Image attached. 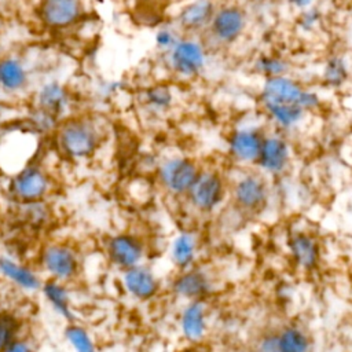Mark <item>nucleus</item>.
I'll use <instances>...</instances> for the list:
<instances>
[{
	"instance_id": "1",
	"label": "nucleus",
	"mask_w": 352,
	"mask_h": 352,
	"mask_svg": "<svg viewBox=\"0 0 352 352\" xmlns=\"http://www.w3.org/2000/svg\"><path fill=\"white\" fill-rule=\"evenodd\" d=\"M103 142L100 125L91 117H70L55 129V146L58 153L69 161L82 162L91 160Z\"/></svg>"
},
{
	"instance_id": "2",
	"label": "nucleus",
	"mask_w": 352,
	"mask_h": 352,
	"mask_svg": "<svg viewBox=\"0 0 352 352\" xmlns=\"http://www.w3.org/2000/svg\"><path fill=\"white\" fill-rule=\"evenodd\" d=\"M183 199L195 214H214L228 201V177L217 168L202 166Z\"/></svg>"
},
{
	"instance_id": "3",
	"label": "nucleus",
	"mask_w": 352,
	"mask_h": 352,
	"mask_svg": "<svg viewBox=\"0 0 352 352\" xmlns=\"http://www.w3.org/2000/svg\"><path fill=\"white\" fill-rule=\"evenodd\" d=\"M270 179L256 168H239L228 179V201L242 214L261 213L270 204Z\"/></svg>"
},
{
	"instance_id": "4",
	"label": "nucleus",
	"mask_w": 352,
	"mask_h": 352,
	"mask_svg": "<svg viewBox=\"0 0 352 352\" xmlns=\"http://www.w3.org/2000/svg\"><path fill=\"white\" fill-rule=\"evenodd\" d=\"M54 190V176L38 162H28L22 165L10 176L6 186L8 197L16 205L48 201Z\"/></svg>"
},
{
	"instance_id": "5",
	"label": "nucleus",
	"mask_w": 352,
	"mask_h": 352,
	"mask_svg": "<svg viewBox=\"0 0 352 352\" xmlns=\"http://www.w3.org/2000/svg\"><path fill=\"white\" fill-rule=\"evenodd\" d=\"M37 268L47 279L70 283L78 278L82 260L77 248L66 241H48L37 253Z\"/></svg>"
},
{
	"instance_id": "6",
	"label": "nucleus",
	"mask_w": 352,
	"mask_h": 352,
	"mask_svg": "<svg viewBox=\"0 0 352 352\" xmlns=\"http://www.w3.org/2000/svg\"><path fill=\"white\" fill-rule=\"evenodd\" d=\"M201 165L186 154H170L155 166V182L169 197L183 199L197 179Z\"/></svg>"
},
{
	"instance_id": "7",
	"label": "nucleus",
	"mask_w": 352,
	"mask_h": 352,
	"mask_svg": "<svg viewBox=\"0 0 352 352\" xmlns=\"http://www.w3.org/2000/svg\"><path fill=\"white\" fill-rule=\"evenodd\" d=\"M103 253L110 265L121 272L146 263L148 248L142 235L132 231H118L104 238Z\"/></svg>"
},
{
	"instance_id": "8",
	"label": "nucleus",
	"mask_w": 352,
	"mask_h": 352,
	"mask_svg": "<svg viewBox=\"0 0 352 352\" xmlns=\"http://www.w3.org/2000/svg\"><path fill=\"white\" fill-rule=\"evenodd\" d=\"M293 151L283 132H265L254 168L268 179L283 176L292 165Z\"/></svg>"
},
{
	"instance_id": "9",
	"label": "nucleus",
	"mask_w": 352,
	"mask_h": 352,
	"mask_svg": "<svg viewBox=\"0 0 352 352\" xmlns=\"http://www.w3.org/2000/svg\"><path fill=\"white\" fill-rule=\"evenodd\" d=\"M214 275L209 270L202 268L198 264L187 270L176 271L175 276L170 280V294L182 302L195 300L208 301V298L214 294Z\"/></svg>"
},
{
	"instance_id": "10",
	"label": "nucleus",
	"mask_w": 352,
	"mask_h": 352,
	"mask_svg": "<svg viewBox=\"0 0 352 352\" xmlns=\"http://www.w3.org/2000/svg\"><path fill=\"white\" fill-rule=\"evenodd\" d=\"M265 132L258 125H241L227 138V154L238 168H254Z\"/></svg>"
},
{
	"instance_id": "11",
	"label": "nucleus",
	"mask_w": 352,
	"mask_h": 352,
	"mask_svg": "<svg viewBox=\"0 0 352 352\" xmlns=\"http://www.w3.org/2000/svg\"><path fill=\"white\" fill-rule=\"evenodd\" d=\"M166 55L170 70L183 78L197 77L206 65L205 47L192 37H180Z\"/></svg>"
},
{
	"instance_id": "12",
	"label": "nucleus",
	"mask_w": 352,
	"mask_h": 352,
	"mask_svg": "<svg viewBox=\"0 0 352 352\" xmlns=\"http://www.w3.org/2000/svg\"><path fill=\"white\" fill-rule=\"evenodd\" d=\"M120 283L124 293L139 302L154 300L162 287L161 278L147 263L138 264L121 271Z\"/></svg>"
},
{
	"instance_id": "13",
	"label": "nucleus",
	"mask_w": 352,
	"mask_h": 352,
	"mask_svg": "<svg viewBox=\"0 0 352 352\" xmlns=\"http://www.w3.org/2000/svg\"><path fill=\"white\" fill-rule=\"evenodd\" d=\"M180 337L191 345L202 342L209 331V305L206 300L183 302L176 319Z\"/></svg>"
},
{
	"instance_id": "14",
	"label": "nucleus",
	"mask_w": 352,
	"mask_h": 352,
	"mask_svg": "<svg viewBox=\"0 0 352 352\" xmlns=\"http://www.w3.org/2000/svg\"><path fill=\"white\" fill-rule=\"evenodd\" d=\"M0 278L23 293L38 292L44 280L37 267L11 253H0Z\"/></svg>"
},
{
	"instance_id": "15",
	"label": "nucleus",
	"mask_w": 352,
	"mask_h": 352,
	"mask_svg": "<svg viewBox=\"0 0 352 352\" xmlns=\"http://www.w3.org/2000/svg\"><path fill=\"white\" fill-rule=\"evenodd\" d=\"M245 29L246 15L243 10L230 4L216 8L208 32L214 43L220 45H230L243 34Z\"/></svg>"
},
{
	"instance_id": "16",
	"label": "nucleus",
	"mask_w": 352,
	"mask_h": 352,
	"mask_svg": "<svg viewBox=\"0 0 352 352\" xmlns=\"http://www.w3.org/2000/svg\"><path fill=\"white\" fill-rule=\"evenodd\" d=\"M286 248L293 265L302 272L315 271L322 258V249L318 238L305 230H296L287 235Z\"/></svg>"
},
{
	"instance_id": "17",
	"label": "nucleus",
	"mask_w": 352,
	"mask_h": 352,
	"mask_svg": "<svg viewBox=\"0 0 352 352\" xmlns=\"http://www.w3.org/2000/svg\"><path fill=\"white\" fill-rule=\"evenodd\" d=\"M305 88L292 77L278 76L264 78L260 102L261 103H290L301 107V99ZM302 109V107H301Z\"/></svg>"
},
{
	"instance_id": "18",
	"label": "nucleus",
	"mask_w": 352,
	"mask_h": 352,
	"mask_svg": "<svg viewBox=\"0 0 352 352\" xmlns=\"http://www.w3.org/2000/svg\"><path fill=\"white\" fill-rule=\"evenodd\" d=\"M199 256V238L192 230H180L168 246V258L176 271L187 270L197 264Z\"/></svg>"
},
{
	"instance_id": "19",
	"label": "nucleus",
	"mask_w": 352,
	"mask_h": 352,
	"mask_svg": "<svg viewBox=\"0 0 352 352\" xmlns=\"http://www.w3.org/2000/svg\"><path fill=\"white\" fill-rule=\"evenodd\" d=\"M38 292L41 293L44 301L51 308V311L65 323L76 320L73 296L69 283L44 278Z\"/></svg>"
},
{
	"instance_id": "20",
	"label": "nucleus",
	"mask_w": 352,
	"mask_h": 352,
	"mask_svg": "<svg viewBox=\"0 0 352 352\" xmlns=\"http://www.w3.org/2000/svg\"><path fill=\"white\" fill-rule=\"evenodd\" d=\"M82 10L81 0H43L40 15L47 26L63 29L76 23Z\"/></svg>"
},
{
	"instance_id": "21",
	"label": "nucleus",
	"mask_w": 352,
	"mask_h": 352,
	"mask_svg": "<svg viewBox=\"0 0 352 352\" xmlns=\"http://www.w3.org/2000/svg\"><path fill=\"white\" fill-rule=\"evenodd\" d=\"M216 6L213 0H191L184 4L177 14V25L183 32L198 33L208 30L214 15Z\"/></svg>"
},
{
	"instance_id": "22",
	"label": "nucleus",
	"mask_w": 352,
	"mask_h": 352,
	"mask_svg": "<svg viewBox=\"0 0 352 352\" xmlns=\"http://www.w3.org/2000/svg\"><path fill=\"white\" fill-rule=\"evenodd\" d=\"M268 120L279 132L296 129L304 121L307 113L297 104L290 103H261Z\"/></svg>"
},
{
	"instance_id": "23",
	"label": "nucleus",
	"mask_w": 352,
	"mask_h": 352,
	"mask_svg": "<svg viewBox=\"0 0 352 352\" xmlns=\"http://www.w3.org/2000/svg\"><path fill=\"white\" fill-rule=\"evenodd\" d=\"M280 352H314L309 333L300 324L287 323L276 330Z\"/></svg>"
},
{
	"instance_id": "24",
	"label": "nucleus",
	"mask_w": 352,
	"mask_h": 352,
	"mask_svg": "<svg viewBox=\"0 0 352 352\" xmlns=\"http://www.w3.org/2000/svg\"><path fill=\"white\" fill-rule=\"evenodd\" d=\"M37 104L40 110L59 118L69 109V95L58 82H48L40 89L37 95Z\"/></svg>"
},
{
	"instance_id": "25",
	"label": "nucleus",
	"mask_w": 352,
	"mask_h": 352,
	"mask_svg": "<svg viewBox=\"0 0 352 352\" xmlns=\"http://www.w3.org/2000/svg\"><path fill=\"white\" fill-rule=\"evenodd\" d=\"M28 72L23 63L12 56L0 59V88L7 92H16L25 88Z\"/></svg>"
},
{
	"instance_id": "26",
	"label": "nucleus",
	"mask_w": 352,
	"mask_h": 352,
	"mask_svg": "<svg viewBox=\"0 0 352 352\" xmlns=\"http://www.w3.org/2000/svg\"><path fill=\"white\" fill-rule=\"evenodd\" d=\"M63 337L72 352H98L96 342L89 330L76 320L66 323Z\"/></svg>"
},
{
	"instance_id": "27",
	"label": "nucleus",
	"mask_w": 352,
	"mask_h": 352,
	"mask_svg": "<svg viewBox=\"0 0 352 352\" xmlns=\"http://www.w3.org/2000/svg\"><path fill=\"white\" fill-rule=\"evenodd\" d=\"M23 333V320L12 309H0V352Z\"/></svg>"
},
{
	"instance_id": "28",
	"label": "nucleus",
	"mask_w": 352,
	"mask_h": 352,
	"mask_svg": "<svg viewBox=\"0 0 352 352\" xmlns=\"http://www.w3.org/2000/svg\"><path fill=\"white\" fill-rule=\"evenodd\" d=\"M349 77L348 65L340 55L330 56L323 66L322 78L323 82L330 88H341Z\"/></svg>"
},
{
	"instance_id": "29",
	"label": "nucleus",
	"mask_w": 352,
	"mask_h": 352,
	"mask_svg": "<svg viewBox=\"0 0 352 352\" xmlns=\"http://www.w3.org/2000/svg\"><path fill=\"white\" fill-rule=\"evenodd\" d=\"M143 103L153 113H165L173 103V94L166 85H153L144 91Z\"/></svg>"
},
{
	"instance_id": "30",
	"label": "nucleus",
	"mask_w": 352,
	"mask_h": 352,
	"mask_svg": "<svg viewBox=\"0 0 352 352\" xmlns=\"http://www.w3.org/2000/svg\"><path fill=\"white\" fill-rule=\"evenodd\" d=\"M19 214L22 221L32 228H41L48 223L51 216L47 206V201L30 202V204H18Z\"/></svg>"
},
{
	"instance_id": "31",
	"label": "nucleus",
	"mask_w": 352,
	"mask_h": 352,
	"mask_svg": "<svg viewBox=\"0 0 352 352\" xmlns=\"http://www.w3.org/2000/svg\"><path fill=\"white\" fill-rule=\"evenodd\" d=\"M253 69L257 74L263 76L264 78L286 76L289 72V63L279 56L274 55H261L253 63Z\"/></svg>"
},
{
	"instance_id": "32",
	"label": "nucleus",
	"mask_w": 352,
	"mask_h": 352,
	"mask_svg": "<svg viewBox=\"0 0 352 352\" xmlns=\"http://www.w3.org/2000/svg\"><path fill=\"white\" fill-rule=\"evenodd\" d=\"M179 38H180V36L177 34V32L170 28L158 29L155 33V37H154L157 48H160L164 52H168L179 41Z\"/></svg>"
},
{
	"instance_id": "33",
	"label": "nucleus",
	"mask_w": 352,
	"mask_h": 352,
	"mask_svg": "<svg viewBox=\"0 0 352 352\" xmlns=\"http://www.w3.org/2000/svg\"><path fill=\"white\" fill-rule=\"evenodd\" d=\"M320 19H322V15L320 12L316 10V8H305V10H301V14L297 19V23L300 26L301 30L304 32H312L318 28V25L320 23Z\"/></svg>"
},
{
	"instance_id": "34",
	"label": "nucleus",
	"mask_w": 352,
	"mask_h": 352,
	"mask_svg": "<svg viewBox=\"0 0 352 352\" xmlns=\"http://www.w3.org/2000/svg\"><path fill=\"white\" fill-rule=\"evenodd\" d=\"M253 352H280L276 330H271L261 334L253 346Z\"/></svg>"
},
{
	"instance_id": "35",
	"label": "nucleus",
	"mask_w": 352,
	"mask_h": 352,
	"mask_svg": "<svg viewBox=\"0 0 352 352\" xmlns=\"http://www.w3.org/2000/svg\"><path fill=\"white\" fill-rule=\"evenodd\" d=\"M1 352H37V346L33 344V341H30L25 336H21L14 340L8 346H6Z\"/></svg>"
},
{
	"instance_id": "36",
	"label": "nucleus",
	"mask_w": 352,
	"mask_h": 352,
	"mask_svg": "<svg viewBox=\"0 0 352 352\" xmlns=\"http://www.w3.org/2000/svg\"><path fill=\"white\" fill-rule=\"evenodd\" d=\"M294 8H298V10H305V8H309L315 0H287Z\"/></svg>"
},
{
	"instance_id": "37",
	"label": "nucleus",
	"mask_w": 352,
	"mask_h": 352,
	"mask_svg": "<svg viewBox=\"0 0 352 352\" xmlns=\"http://www.w3.org/2000/svg\"><path fill=\"white\" fill-rule=\"evenodd\" d=\"M160 352H173V351H170V349H162V351H160Z\"/></svg>"
},
{
	"instance_id": "38",
	"label": "nucleus",
	"mask_w": 352,
	"mask_h": 352,
	"mask_svg": "<svg viewBox=\"0 0 352 352\" xmlns=\"http://www.w3.org/2000/svg\"><path fill=\"white\" fill-rule=\"evenodd\" d=\"M0 25H1V16H0Z\"/></svg>"
}]
</instances>
